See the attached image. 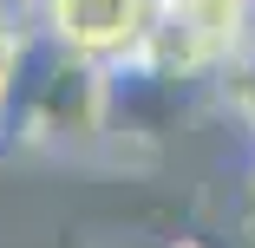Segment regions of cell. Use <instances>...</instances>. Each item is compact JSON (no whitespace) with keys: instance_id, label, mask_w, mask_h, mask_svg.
<instances>
[{"instance_id":"6da1fadb","label":"cell","mask_w":255,"mask_h":248,"mask_svg":"<svg viewBox=\"0 0 255 248\" xmlns=\"http://www.w3.org/2000/svg\"><path fill=\"white\" fill-rule=\"evenodd\" d=\"M255 0H157L150 13V39L131 66L157 72V79H203L242 53V26H249Z\"/></svg>"},{"instance_id":"7a4b0ae2","label":"cell","mask_w":255,"mask_h":248,"mask_svg":"<svg viewBox=\"0 0 255 248\" xmlns=\"http://www.w3.org/2000/svg\"><path fill=\"white\" fill-rule=\"evenodd\" d=\"M150 13L157 0H39V26L53 33L72 59L98 66V72H118L144 53L150 39Z\"/></svg>"},{"instance_id":"3957f363","label":"cell","mask_w":255,"mask_h":248,"mask_svg":"<svg viewBox=\"0 0 255 248\" xmlns=\"http://www.w3.org/2000/svg\"><path fill=\"white\" fill-rule=\"evenodd\" d=\"M112 131V72H98L85 59L66 53V66L53 72V85H46V105H39V131L33 144H53V151H85V144H98Z\"/></svg>"},{"instance_id":"277c9868","label":"cell","mask_w":255,"mask_h":248,"mask_svg":"<svg viewBox=\"0 0 255 248\" xmlns=\"http://www.w3.org/2000/svg\"><path fill=\"white\" fill-rule=\"evenodd\" d=\"M0 7H7L13 20H33V13H39V0H0Z\"/></svg>"},{"instance_id":"5b68a950","label":"cell","mask_w":255,"mask_h":248,"mask_svg":"<svg viewBox=\"0 0 255 248\" xmlns=\"http://www.w3.org/2000/svg\"><path fill=\"white\" fill-rule=\"evenodd\" d=\"M20 26H26V20H13V13H7V7H0V46H7V39H13V33H20Z\"/></svg>"}]
</instances>
